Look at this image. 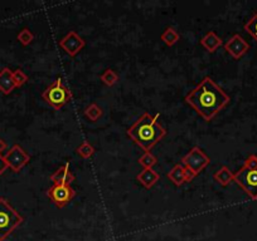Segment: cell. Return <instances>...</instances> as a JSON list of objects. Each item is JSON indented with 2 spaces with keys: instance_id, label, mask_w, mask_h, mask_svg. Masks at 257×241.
Masks as SVG:
<instances>
[{
  "instance_id": "obj_1",
  "label": "cell",
  "mask_w": 257,
  "mask_h": 241,
  "mask_svg": "<svg viewBox=\"0 0 257 241\" xmlns=\"http://www.w3.org/2000/svg\"><path fill=\"white\" fill-rule=\"evenodd\" d=\"M184 99L207 122L213 120L231 101L230 96L211 77H204Z\"/></svg>"
},
{
  "instance_id": "obj_2",
  "label": "cell",
  "mask_w": 257,
  "mask_h": 241,
  "mask_svg": "<svg viewBox=\"0 0 257 241\" xmlns=\"http://www.w3.org/2000/svg\"><path fill=\"white\" fill-rule=\"evenodd\" d=\"M159 113L152 116L149 112H144L126 131L131 141L143 148L144 152L152 151V148L167 134L164 127L159 123Z\"/></svg>"
},
{
  "instance_id": "obj_3",
  "label": "cell",
  "mask_w": 257,
  "mask_h": 241,
  "mask_svg": "<svg viewBox=\"0 0 257 241\" xmlns=\"http://www.w3.org/2000/svg\"><path fill=\"white\" fill-rule=\"evenodd\" d=\"M23 221L22 215L9 204V201L0 197V241L5 240Z\"/></svg>"
},
{
  "instance_id": "obj_4",
  "label": "cell",
  "mask_w": 257,
  "mask_h": 241,
  "mask_svg": "<svg viewBox=\"0 0 257 241\" xmlns=\"http://www.w3.org/2000/svg\"><path fill=\"white\" fill-rule=\"evenodd\" d=\"M42 98L54 110H61L72 99V92L65 86L62 78L58 77L53 83L49 84L42 93Z\"/></svg>"
},
{
  "instance_id": "obj_5",
  "label": "cell",
  "mask_w": 257,
  "mask_h": 241,
  "mask_svg": "<svg viewBox=\"0 0 257 241\" xmlns=\"http://www.w3.org/2000/svg\"><path fill=\"white\" fill-rule=\"evenodd\" d=\"M209 162H211V158L198 146H194L187 155L183 156V158H181V165L189 171H192L194 176L203 171L208 166Z\"/></svg>"
},
{
  "instance_id": "obj_6",
  "label": "cell",
  "mask_w": 257,
  "mask_h": 241,
  "mask_svg": "<svg viewBox=\"0 0 257 241\" xmlns=\"http://www.w3.org/2000/svg\"><path fill=\"white\" fill-rule=\"evenodd\" d=\"M237 183L247 195L254 200H257V170H249L242 166L233 177Z\"/></svg>"
},
{
  "instance_id": "obj_7",
  "label": "cell",
  "mask_w": 257,
  "mask_h": 241,
  "mask_svg": "<svg viewBox=\"0 0 257 241\" xmlns=\"http://www.w3.org/2000/svg\"><path fill=\"white\" fill-rule=\"evenodd\" d=\"M47 196L58 209H62L76 196V191L71 187V185H53L47 190Z\"/></svg>"
},
{
  "instance_id": "obj_8",
  "label": "cell",
  "mask_w": 257,
  "mask_h": 241,
  "mask_svg": "<svg viewBox=\"0 0 257 241\" xmlns=\"http://www.w3.org/2000/svg\"><path fill=\"white\" fill-rule=\"evenodd\" d=\"M4 158H5L6 164H8V167H10L14 172H19L30 161V156L19 145H14L6 152Z\"/></svg>"
},
{
  "instance_id": "obj_9",
  "label": "cell",
  "mask_w": 257,
  "mask_h": 241,
  "mask_svg": "<svg viewBox=\"0 0 257 241\" xmlns=\"http://www.w3.org/2000/svg\"><path fill=\"white\" fill-rule=\"evenodd\" d=\"M86 46L84 38L77 34L75 30L68 32L62 39L60 40V47L71 57H75L84 47Z\"/></svg>"
},
{
  "instance_id": "obj_10",
  "label": "cell",
  "mask_w": 257,
  "mask_h": 241,
  "mask_svg": "<svg viewBox=\"0 0 257 241\" xmlns=\"http://www.w3.org/2000/svg\"><path fill=\"white\" fill-rule=\"evenodd\" d=\"M225 49L235 59H240L249 52L250 44L240 34H235L225 43Z\"/></svg>"
},
{
  "instance_id": "obj_11",
  "label": "cell",
  "mask_w": 257,
  "mask_h": 241,
  "mask_svg": "<svg viewBox=\"0 0 257 241\" xmlns=\"http://www.w3.org/2000/svg\"><path fill=\"white\" fill-rule=\"evenodd\" d=\"M194 177V174H193L192 171H189L188 169H185L181 164L175 165V166L168 172V179L171 180V182L175 186H181L187 182H190Z\"/></svg>"
},
{
  "instance_id": "obj_12",
  "label": "cell",
  "mask_w": 257,
  "mask_h": 241,
  "mask_svg": "<svg viewBox=\"0 0 257 241\" xmlns=\"http://www.w3.org/2000/svg\"><path fill=\"white\" fill-rule=\"evenodd\" d=\"M51 181L53 185H71L75 181V175L70 170V162L63 165L62 167L52 174Z\"/></svg>"
},
{
  "instance_id": "obj_13",
  "label": "cell",
  "mask_w": 257,
  "mask_h": 241,
  "mask_svg": "<svg viewBox=\"0 0 257 241\" xmlns=\"http://www.w3.org/2000/svg\"><path fill=\"white\" fill-rule=\"evenodd\" d=\"M136 180L146 188H152L160 180V175L154 169H144L136 176Z\"/></svg>"
},
{
  "instance_id": "obj_14",
  "label": "cell",
  "mask_w": 257,
  "mask_h": 241,
  "mask_svg": "<svg viewBox=\"0 0 257 241\" xmlns=\"http://www.w3.org/2000/svg\"><path fill=\"white\" fill-rule=\"evenodd\" d=\"M15 87V82L13 79V70L9 68H3V70L0 72V91L4 94H10Z\"/></svg>"
},
{
  "instance_id": "obj_15",
  "label": "cell",
  "mask_w": 257,
  "mask_h": 241,
  "mask_svg": "<svg viewBox=\"0 0 257 241\" xmlns=\"http://www.w3.org/2000/svg\"><path fill=\"white\" fill-rule=\"evenodd\" d=\"M200 44L204 47L207 52L209 53H214L219 47L222 46V39L213 32V30H209L206 35H204L202 39H200Z\"/></svg>"
},
{
  "instance_id": "obj_16",
  "label": "cell",
  "mask_w": 257,
  "mask_h": 241,
  "mask_svg": "<svg viewBox=\"0 0 257 241\" xmlns=\"http://www.w3.org/2000/svg\"><path fill=\"white\" fill-rule=\"evenodd\" d=\"M233 177H235V174H232V171H231L227 166H222L213 175L214 181H217L219 185L222 186L230 185L233 181Z\"/></svg>"
},
{
  "instance_id": "obj_17",
  "label": "cell",
  "mask_w": 257,
  "mask_h": 241,
  "mask_svg": "<svg viewBox=\"0 0 257 241\" xmlns=\"http://www.w3.org/2000/svg\"><path fill=\"white\" fill-rule=\"evenodd\" d=\"M160 39H162L167 46L171 47L174 46V44L178 43L179 39H180V34H179L178 30H176L174 27H168L164 32L162 33Z\"/></svg>"
},
{
  "instance_id": "obj_18",
  "label": "cell",
  "mask_w": 257,
  "mask_h": 241,
  "mask_svg": "<svg viewBox=\"0 0 257 241\" xmlns=\"http://www.w3.org/2000/svg\"><path fill=\"white\" fill-rule=\"evenodd\" d=\"M102 108L98 105H96V103H91V105L87 106L86 110H85V116H86L89 120H92V122H96V120H100V118L102 117Z\"/></svg>"
},
{
  "instance_id": "obj_19",
  "label": "cell",
  "mask_w": 257,
  "mask_h": 241,
  "mask_svg": "<svg viewBox=\"0 0 257 241\" xmlns=\"http://www.w3.org/2000/svg\"><path fill=\"white\" fill-rule=\"evenodd\" d=\"M100 79L103 84L108 87H112L119 82V74L115 72L114 69L108 68V69H105V72L100 75Z\"/></svg>"
},
{
  "instance_id": "obj_20",
  "label": "cell",
  "mask_w": 257,
  "mask_h": 241,
  "mask_svg": "<svg viewBox=\"0 0 257 241\" xmlns=\"http://www.w3.org/2000/svg\"><path fill=\"white\" fill-rule=\"evenodd\" d=\"M138 162L140 166L144 167V169H153V167L157 165L158 158L149 151V152H144L143 156L139 157Z\"/></svg>"
},
{
  "instance_id": "obj_21",
  "label": "cell",
  "mask_w": 257,
  "mask_h": 241,
  "mask_svg": "<svg viewBox=\"0 0 257 241\" xmlns=\"http://www.w3.org/2000/svg\"><path fill=\"white\" fill-rule=\"evenodd\" d=\"M76 153L82 158H89L95 153V147H93L88 141H84V142L76 148Z\"/></svg>"
},
{
  "instance_id": "obj_22",
  "label": "cell",
  "mask_w": 257,
  "mask_h": 241,
  "mask_svg": "<svg viewBox=\"0 0 257 241\" xmlns=\"http://www.w3.org/2000/svg\"><path fill=\"white\" fill-rule=\"evenodd\" d=\"M16 39H18V42H19L22 46H29L33 42V39H34V34H33L28 28H23V29L16 34Z\"/></svg>"
},
{
  "instance_id": "obj_23",
  "label": "cell",
  "mask_w": 257,
  "mask_h": 241,
  "mask_svg": "<svg viewBox=\"0 0 257 241\" xmlns=\"http://www.w3.org/2000/svg\"><path fill=\"white\" fill-rule=\"evenodd\" d=\"M245 30L257 42V13L245 24Z\"/></svg>"
},
{
  "instance_id": "obj_24",
  "label": "cell",
  "mask_w": 257,
  "mask_h": 241,
  "mask_svg": "<svg viewBox=\"0 0 257 241\" xmlns=\"http://www.w3.org/2000/svg\"><path fill=\"white\" fill-rule=\"evenodd\" d=\"M13 79L16 87H22L28 82V75L22 69H15L13 70Z\"/></svg>"
},
{
  "instance_id": "obj_25",
  "label": "cell",
  "mask_w": 257,
  "mask_h": 241,
  "mask_svg": "<svg viewBox=\"0 0 257 241\" xmlns=\"http://www.w3.org/2000/svg\"><path fill=\"white\" fill-rule=\"evenodd\" d=\"M244 167L249 170H257V156L256 155H250L249 157L245 161Z\"/></svg>"
},
{
  "instance_id": "obj_26",
  "label": "cell",
  "mask_w": 257,
  "mask_h": 241,
  "mask_svg": "<svg viewBox=\"0 0 257 241\" xmlns=\"http://www.w3.org/2000/svg\"><path fill=\"white\" fill-rule=\"evenodd\" d=\"M6 169H8V164H6L5 158L0 155V176L6 171Z\"/></svg>"
},
{
  "instance_id": "obj_27",
  "label": "cell",
  "mask_w": 257,
  "mask_h": 241,
  "mask_svg": "<svg viewBox=\"0 0 257 241\" xmlns=\"http://www.w3.org/2000/svg\"><path fill=\"white\" fill-rule=\"evenodd\" d=\"M5 150H6L5 141H4L3 138H0V155H1V152H3V151H5Z\"/></svg>"
}]
</instances>
